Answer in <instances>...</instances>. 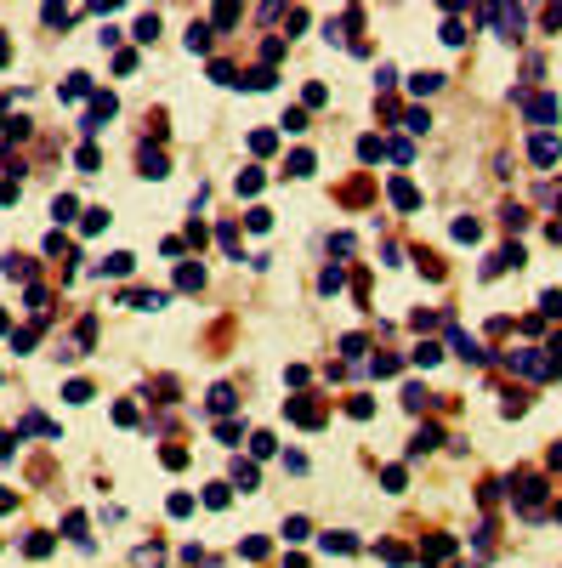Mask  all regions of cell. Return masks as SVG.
Segmentation results:
<instances>
[{
  "label": "cell",
  "mask_w": 562,
  "mask_h": 568,
  "mask_svg": "<svg viewBox=\"0 0 562 568\" xmlns=\"http://www.w3.org/2000/svg\"><path fill=\"white\" fill-rule=\"evenodd\" d=\"M478 23H489V29H500L505 40H517V34H523V12H517V6H478Z\"/></svg>",
  "instance_id": "cell-1"
},
{
  "label": "cell",
  "mask_w": 562,
  "mask_h": 568,
  "mask_svg": "<svg viewBox=\"0 0 562 568\" xmlns=\"http://www.w3.org/2000/svg\"><path fill=\"white\" fill-rule=\"evenodd\" d=\"M511 495H517V506H523L528 517L545 506V483H540V477H517V483H511Z\"/></svg>",
  "instance_id": "cell-2"
},
{
  "label": "cell",
  "mask_w": 562,
  "mask_h": 568,
  "mask_svg": "<svg viewBox=\"0 0 562 568\" xmlns=\"http://www.w3.org/2000/svg\"><path fill=\"white\" fill-rule=\"evenodd\" d=\"M449 347H454V353H460L466 364H483V358H489V353H483V347H478V341H471V335H466L460 324H449Z\"/></svg>",
  "instance_id": "cell-3"
},
{
  "label": "cell",
  "mask_w": 562,
  "mask_h": 568,
  "mask_svg": "<svg viewBox=\"0 0 562 568\" xmlns=\"http://www.w3.org/2000/svg\"><path fill=\"white\" fill-rule=\"evenodd\" d=\"M131 268H137V256H131V250H114L108 261H97V273H103V279H125Z\"/></svg>",
  "instance_id": "cell-4"
},
{
  "label": "cell",
  "mask_w": 562,
  "mask_h": 568,
  "mask_svg": "<svg viewBox=\"0 0 562 568\" xmlns=\"http://www.w3.org/2000/svg\"><path fill=\"white\" fill-rule=\"evenodd\" d=\"M290 421H295V426H324V409L307 404V398H290Z\"/></svg>",
  "instance_id": "cell-5"
},
{
  "label": "cell",
  "mask_w": 562,
  "mask_h": 568,
  "mask_svg": "<svg viewBox=\"0 0 562 568\" xmlns=\"http://www.w3.org/2000/svg\"><path fill=\"white\" fill-rule=\"evenodd\" d=\"M420 557H426V562H449V557H454V534H431V540L420 546Z\"/></svg>",
  "instance_id": "cell-6"
},
{
  "label": "cell",
  "mask_w": 562,
  "mask_h": 568,
  "mask_svg": "<svg viewBox=\"0 0 562 568\" xmlns=\"http://www.w3.org/2000/svg\"><path fill=\"white\" fill-rule=\"evenodd\" d=\"M409 92H415V97L443 92V74H438V68H420V74H409Z\"/></svg>",
  "instance_id": "cell-7"
},
{
  "label": "cell",
  "mask_w": 562,
  "mask_h": 568,
  "mask_svg": "<svg viewBox=\"0 0 562 568\" xmlns=\"http://www.w3.org/2000/svg\"><path fill=\"white\" fill-rule=\"evenodd\" d=\"M523 114H528L534 125H551V119H556V103H551V97H523Z\"/></svg>",
  "instance_id": "cell-8"
},
{
  "label": "cell",
  "mask_w": 562,
  "mask_h": 568,
  "mask_svg": "<svg viewBox=\"0 0 562 568\" xmlns=\"http://www.w3.org/2000/svg\"><path fill=\"white\" fill-rule=\"evenodd\" d=\"M438 444H443V432H438V426H420L415 438H409V455H431Z\"/></svg>",
  "instance_id": "cell-9"
},
{
  "label": "cell",
  "mask_w": 562,
  "mask_h": 568,
  "mask_svg": "<svg viewBox=\"0 0 562 568\" xmlns=\"http://www.w3.org/2000/svg\"><path fill=\"white\" fill-rule=\"evenodd\" d=\"M131 307H142V313H159V307H170V296L165 290H137V296H125Z\"/></svg>",
  "instance_id": "cell-10"
},
{
  "label": "cell",
  "mask_w": 562,
  "mask_h": 568,
  "mask_svg": "<svg viewBox=\"0 0 562 568\" xmlns=\"http://www.w3.org/2000/svg\"><path fill=\"white\" fill-rule=\"evenodd\" d=\"M528 154H534V165H556L562 143H556V137H534V143H528Z\"/></svg>",
  "instance_id": "cell-11"
},
{
  "label": "cell",
  "mask_w": 562,
  "mask_h": 568,
  "mask_svg": "<svg viewBox=\"0 0 562 568\" xmlns=\"http://www.w3.org/2000/svg\"><path fill=\"white\" fill-rule=\"evenodd\" d=\"M63 534H68L74 546H85V551H91V534H85V511H68V517H63Z\"/></svg>",
  "instance_id": "cell-12"
},
{
  "label": "cell",
  "mask_w": 562,
  "mask_h": 568,
  "mask_svg": "<svg viewBox=\"0 0 562 568\" xmlns=\"http://www.w3.org/2000/svg\"><path fill=\"white\" fill-rule=\"evenodd\" d=\"M409 358H415L420 370H438V364H443V347H438V341H420V347H415Z\"/></svg>",
  "instance_id": "cell-13"
},
{
  "label": "cell",
  "mask_w": 562,
  "mask_h": 568,
  "mask_svg": "<svg viewBox=\"0 0 562 568\" xmlns=\"http://www.w3.org/2000/svg\"><path fill=\"white\" fill-rule=\"evenodd\" d=\"M386 194H392V205H398V210H415V205H420V194H415V182H404V177H398L392 188H386Z\"/></svg>",
  "instance_id": "cell-14"
},
{
  "label": "cell",
  "mask_w": 562,
  "mask_h": 568,
  "mask_svg": "<svg viewBox=\"0 0 562 568\" xmlns=\"http://www.w3.org/2000/svg\"><path fill=\"white\" fill-rule=\"evenodd\" d=\"M80 97H91V74H68V85H63V103H80Z\"/></svg>",
  "instance_id": "cell-15"
},
{
  "label": "cell",
  "mask_w": 562,
  "mask_h": 568,
  "mask_svg": "<svg viewBox=\"0 0 562 568\" xmlns=\"http://www.w3.org/2000/svg\"><path fill=\"white\" fill-rule=\"evenodd\" d=\"M165 170H170L165 154H159V148H142V177H165Z\"/></svg>",
  "instance_id": "cell-16"
},
{
  "label": "cell",
  "mask_w": 562,
  "mask_h": 568,
  "mask_svg": "<svg viewBox=\"0 0 562 568\" xmlns=\"http://www.w3.org/2000/svg\"><path fill=\"white\" fill-rule=\"evenodd\" d=\"M233 404H239V398H233V386H210V409H216V415H228Z\"/></svg>",
  "instance_id": "cell-17"
},
{
  "label": "cell",
  "mask_w": 562,
  "mask_h": 568,
  "mask_svg": "<svg viewBox=\"0 0 562 568\" xmlns=\"http://www.w3.org/2000/svg\"><path fill=\"white\" fill-rule=\"evenodd\" d=\"M454 239H460V245H478V239H483V228L471 222V216H460V222H454Z\"/></svg>",
  "instance_id": "cell-18"
},
{
  "label": "cell",
  "mask_w": 562,
  "mask_h": 568,
  "mask_svg": "<svg viewBox=\"0 0 562 568\" xmlns=\"http://www.w3.org/2000/svg\"><path fill=\"white\" fill-rule=\"evenodd\" d=\"M52 216H57V222H74V216H80V205H74L68 194H57V199H52Z\"/></svg>",
  "instance_id": "cell-19"
},
{
  "label": "cell",
  "mask_w": 562,
  "mask_h": 568,
  "mask_svg": "<svg viewBox=\"0 0 562 568\" xmlns=\"http://www.w3.org/2000/svg\"><path fill=\"white\" fill-rule=\"evenodd\" d=\"M177 284H182V290H199V284H205V268H193V261H182V273H177Z\"/></svg>",
  "instance_id": "cell-20"
},
{
  "label": "cell",
  "mask_w": 562,
  "mask_h": 568,
  "mask_svg": "<svg viewBox=\"0 0 562 568\" xmlns=\"http://www.w3.org/2000/svg\"><path fill=\"white\" fill-rule=\"evenodd\" d=\"M290 177H313V154H307V148L290 154Z\"/></svg>",
  "instance_id": "cell-21"
},
{
  "label": "cell",
  "mask_w": 562,
  "mask_h": 568,
  "mask_svg": "<svg viewBox=\"0 0 562 568\" xmlns=\"http://www.w3.org/2000/svg\"><path fill=\"white\" fill-rule=\"evenodd\" d=\"M216 239H222V250H228L233 261H244V256H239V228H233V222H222V233H216Z\"/></svg>",
  "instance_id": "cell-22"
},
{
  "label": "cell",
  "mask_w": 562,
  "mask_h": 568,
  "mask_svg": "<svg viewBox=\"0 0 562 568\" xmlns=\"http://www.w3.org/2000/svg\"><path fill=\"white\" fill-rule=\"evenodd\" d=\"M131 562H137V568H159V562H165V551H159V546H137V557H131Z\"/></svg>",
  "instance_id": "cell-23"
},
{
  "label": "cell",
  "mask_w": 562,
  "mask_h": 568,
  "mask_svg": "<svg viewBox=\"0 0 562 568\" xmlns=\"http://www.w3.org/2000/svg\"><path fill=\"white\" fill-rule=\"evenodd\" d=\"M273 80H279L273 68H250V74H244V85H250V92H267V85H273Z\"/></svg>",
  "instance_id": "cell-24"
},
{
  "label": "cell",
  "mask_w": 562,
  "mask_h": 568,
  "mask_svg": "<svg viewBox=\"0 0 562 568\" xmlns=\"http://www.w3.org/2000/svg\"><path fill=\"white\" fill-rule=\"evenodd\" d=\"M74 165H80V170H103V154H97V148H91V143H85V148H80V154H74Z\"/></svg>",
  "instance_id": "cell-25"
},
{
  "label": "cell",
  "mask_w": 562,
  "mask_h": 568,
  "mask_svg": "<svg viewBox=\"0 0 562 568\" xmlns=\"http://www.w3.org/2000/svg\"><path fill=\"white\" fill-rule=\"evenodd\" d=\"M228 500H233V495H228V483H210V489H205V506H210V511H222Z\"/></svg>",
  "instance_id": "cell-26"
},
{
  "label": "cell",
  "mask_w": 562,
  "mask_h": 568,
  "mask_svg": "<svg viewBox=\"0 0 562 568\" xmlns=\"http://www.w3.org/2000/svg\"><path fill=\"white\" fill-rule=\"evenodd\" d=\"M205 46H210V23H193L188 29V52H205Z\"/></svg>",
  "instance_id": "cell-27"
},
{
  "label": "cell",
  "mask_w": 562,
  "mask_h": 568,
  "mask_svg": "<svg viewBox=\"0 0 562 568\" xmlns=\"http://www.w3.org/2000/svg\"><path fill=\"white\" fill-rule=\"evenodd\" d=\"M80 228H85V233H103V228H108V210H85Z\"/></svg>",
  "instance_id": "cell-28"
},
{
  "label": "cell",
  "mask_w": 562,
  "mask_h": 568,
  "mask_svg": "<svg viewBox=\"0 0 562 568\" xmlns=\"http://www.w3.org/2000/svg\"><path fill=\"white\" fill-rule=\"evenodd\" d=\"M307 534H313L307 517H290V523H284V540H307Z\"/></svg>",
  "instance_id": "cell-29"
},
{
  "label": "cell",
  "mask_w": 562,
  "mask_h": 568,
  "mask_svg": "<svg viewBox=\"0 0 562 568\" xmlns=\"http://www.w3.org/2000/svg\"><path fill=\"white\" fill-rule=\"evenodd\" d=\"M63 398H68V404H85V398H91V381H68Z\"/></svg>",
  "instance_id": "cell-30"
},
{
  "label": "cell",
  "mask_w": 562,
  "mask_h": 568,
  "mask_svg": "<svg viewBox=\"0 0 562 568\" xmlns=\"http://www.w3.org/2000/svg\"><path fill=\"white\" fill-rule=\"evenodd\" d=\"M0 273H6V279H29L34 268H29V261H23V256H6V268H0Z\"/></svg>",
  "instance_id": "cell-31"
},
{
  "label": "cell",
  "mask_w": 562,
  "mask_h": 568,
  "mask_svg": "<svg viewBox=\"0 0 562 568\" xmlns=\"http://www.w3.org/2000/svg\"><path fill=\"white\" fill-rule=\"evenodd\" d=\"M233 483H239V489H256V466H250V460L233 466Z\"/></svg>",
  "instance_id": "cell-32"
},
{
  "label": "cell",
  "mask_w": 562,
  "mask_h": 568,
  "mask_svg": "<svg viewBox=\"0 0 562 568\" xmlns=\"http://www.w3.org/2000/svg\"><path fill=\"white\" fill-rule=\"evenodd\" d=\"M540 313H551V319H562V290H545V296H540Z\"/></svg>",
  "instance_id": "cell-33"
},
{
  "label": "cell",
  "mask_w": 562,
  "mask_h": 568,
  "mask_svg": "<svg viewBox=\"0 0 562 568\" xmlns=\"http://www.w3.org/2000/svg\"><path fill=\"white\" fill-rule=\"evenodd\" d=\"M324 551H358L353 534H324Z\"/></svg>",
  "instance_id": "cell-34"
},
{
  "label": "cell",
  "mask_w": 562,
  "mask_h": 568,
  "mask_svg": "<svg viewBox=\"0 0 562 568\" xmlns=\"http://www.w3.org/2000/svg\"><path fill=\"white\" fill-rule=\"evenodd\" d=\"M244 222H250V228H256V233H267V228H273V210H262V205H256V210H250V216H244Z\"/></svg>",
  "instance_id": "cell-35"
},
{
  "label": "cell",
  "mask_w": 562,
  "mask_h": 568,
  "mask_svg": "<svg viewBox=\"0 0 562 568\" xmlns=\"http://www.w3.org/2000/svg\"><path fill=\"white\" fill-rule=\"evenodd\" d=\"M347 415H353V421H369L375 404H369V398H347Z\"/></svg>",
  "instance_id": "cell-36"
},
{
  "label": "cell",
  "mask_w": 562,
  "mask_h": 568,
  "mask_svg": "<svg viewBox=\"0 0 562 568\" xmlns=\"http://www.w3.org/2000/svg\"><path fill=\"white\" fill-rule=\"evenodd\" d=\"M239 194H244V199L262 194V170H244V177H239Z\"/></svg>",
  "instance_id": "cell-37"
},
{
  "label": "cell",
  "mask_w": 562,
  "mask_h": 568,
  "mask_svg": "<svg viewBox=\"0 0 562 568\" xmlns=\"http://www.w3.org/2000/svg\"><path fill=\"white\" fill-rule=\"evenodd\" d=\"M239 23V6H233V0H228V6H216V29H233Z\"/></svg>",
  "instance_id": "cell-38"
},
{
  "label": "cell",
  "mask_w": 562,
  "mask_h": 568,
  "mask_svg": "<svg viewBox=\"0 0 562 568\" xmlns=\"http://www.w3.org/2000/svg\"><path fill=\"white\" fill-rule=\"evenodd\" d=\"M380 483H386V489L398 495V489H404V466H386V472H380Z\"/></svg>",
  "instance_id": "cell-39"
},
{
  "label": "cell",
  "mask_w": 562,
  "mask_h": 568,
  "mask_svg": "<svg viewBox=\"0 0 562 568\" xmlns=\"http://www.w3.org/2000/svg\"><path fill=\"white\" fill-rule=\"evenodd\" d=\"M154 34H159V12H148V17L137 23V40H154Z\"/></svg>",
  "instance_id": "cell-40"
},
{
  "label": "cell",
  "mask_w": 562,
  "mask_h": 568,
  "mask_svg": "<svg viewBox=\"0 0 562 568\" xmlns=\"http://www.w3.org/2000/svg\"><path fill=\"white\" fill-rule=\"evenodd\" d=\"M404 125H409V131H426V125H431V114H426V108H409V114H404Z\"/></svg>",
  "instance_id": "cell-41"
},
{
  "label": "cell",
  "mask_w": 562,
  "mask_h": 568,
  "mask_svg": "<svg viewBox=\"0 0 562 568\" xmlns=\"http://www.w3.org/2000/svg\"><path fill=\"white\" fill-rule=\"evenodd\" d=\"M358 154H364V159H380V154H386V143H380V137H364V143H358Z\"/></svg>",
  "instance_id": "cell-42"
},
{
  "label": "cell",
  "mask_w": 562,
  "mask_h": 568,
  "mask_svg": "<svg viewBox=\"0 0 562 568\" xmlns=\"http://www.w3.org/2000/svg\"><path fill=\"white\" fill-rule=\"evenodd\" d=\"M46 256H63V261H68L74 250H68V239H63V233H52V239H46Z\"/></svg>",
  "instance_id": "cell-43"
},
{
  "label": "cell",
  "mask_w": 562,
  "mask_h": 568,
  "mask_svg": "<svg viewBox=\"0 0 562 568\" xmlns=\"http://www.w3.org/2000/svg\"><path fill=\"white\" fill-rule=\"evenodd\" d=\"M318 290H324V296H335V290H341V268H324V279H318Z\"/></svg>",
  "instance_id": "cell-44"
},
{
  "label": "cell",
  "mask_w": 562,
  "mask_h": 568,
  "mask_svg": "<svg viewBox=\"0 0 562 568\" xmlns=\"http://www.w3.org/2000/svg\"><path fill=\"white\" fill-rule=\"evenodd\" d=\"M273 143H279L273 131H256V137H250V148H256V154H273Z\"/></svg>",
  "instance_id": "cell-45"
},
{
  "label": "cell",
  "mask_w": 562,
  "mask_h": 568,
  "mask_svg": "<svg viewBox=\"0 0 562 568\" xmlns=\"http://www.w3.org/2000/svg\"><path fill=\"white\" fill-rule=\"evenodd\" d=\"M239 432H244L239 421H222V426H216V438H222V444H239Z\"/></svg>",
  "instance_id": "cell-46"
},
{
  "label": "cell",
  "mask_w": 562,
  "mask_h": 568,
  "mask_svg": "<svg viewBox=\"0 0 562 568\" xmlns=\"http://www.w3.org/2000/svg\"><path fill=\"white\" fill-rule=\"evenodd\" d=\"M250 455H262V460L273 455V438H267V432H256V438H250Z\"/></svg>",
  "instance_id": "cell-47"
},
{
  "label": "cell",
  "mask_w": 562,
  "mask_h": 568,
  "mask_svg": "<svg viewBox=\"0 0 562 568\" xmlns=\"http://www.w3.org/2000/svg\"><path fill=\"white\" fill-rule=\"evenodd\" d=\"M284 131H307V108H290L284 114Z\"/></svg>",
  "instance_id": "cell-48"
},
{
  "label": "cell",
  "mask_w": 562,
  "mask_h": 568,
  "mask_svg": "<svg viewBox=\"0 0 562 568\" xmlns=\"http://www.w3.org/2000/svg\"><path fill=\"white\" fill-rule=\"evenodd\" d=\"M369 370H375V375H398V358H392V353H380V358H375Z\"/></svg>",
  "instance_id": "cell-49"
},
{
  "label": "cell",
  "mask_w": 562,
  "mask_h": 568,
  "mask_svg": "<svg viewBox=\"0 0 562 568\" xmlns=\"http://www.w3.org/2000/svg\"><path fill=\"white\" fill-rule=\"evenodd\" d=\"M404 404H409V409H420V404H426V386H415V381H409V386H404Z\"/></svg>",
  "instance_id": "cell-50"
},
{
  "label": "cell",
  "mask_w": 562,
  "mask_h": 568,
  "mask_svg": "<svg viewBox=\"0 0 562 568\" xmlns=\"http://www.w3.org/2000/svg\"><path fill=\"white\" fill-rule=\"evenodd\" d=\"M193 511V495H170V517H188Z\"/></svg>",
  "instance_id": "cell-51"
},
{
  "label": "cell",
  "mask_w": 562,
  "mask_h": 568,
  "mask_svg": "<svg viewBox=\"0 0 562 568\" xmlns=\"http://www.w3.org/2000/svg\"><path fill=\"white\" fill-rule=\"evenodd\" d=\"M52 551V534H29V557H46Z\"/></svg>",
  "instance_id": "cell-52"
},
{
  "label": "cell",
  "mask_w": 562,
  "mask_h": 568,
  "mask_svg": "<svg viewBox=\"0 0 562 568\" xmlns=\"http://www.w3.org/2000/svg\"><path fill=\"white\" fill-rule=\"evenodd\" d=\"M210 80H222V85H239V80H233V63H210Z\"/></svg>",
  "instance_id": "cell-53"
},
{
  "label": "cell",
  "mask_w": 562,
  "mask_h": 568,
  "mask_svg": "<svg viewBox=\"0 0 562 568\" xmlns=\"http://www.w3.org/2000/svg\"><path fill=\"white\" fill-rule=\"evenodd\" d=\"M17 194H23V182H12V177H6V182H0V205H12Z\"/></svg>",
  "instance_id": "cell-54"
},
{
  "label": "cell",
  "mask_w": 562,
  "mask_h": 568,
  "mask_svg": "<svg viewBox=\"0 0 562 568\" xmlns=\"http://www.w3.org/2000/svg\"><path fill=\"white\" fill-rule=\"evenodd\" d=\"M12 506H17V495H12V489H0V511H12Z\"/></svg>",
  "instance_id": "cell-55"
},
{
  "label": "cell",
  "mask_w": 562,
  "mask_h": 568,
  "mask_svg": "<svg viewBox=\"0 0 562 568\" xmlns=\"http://www.w3.org/2000/svg\"><path fill=\"white\" fill-rule=\"evenodd\" d=\"M6 57H12V40H6V34H0V63H6Z\"/></svg>",
  "instance_id": "cell-56"
},
{
  "label": "cell",
  "mask_w": 562,
  "mask_h": 568,
  "mask_svg": "<svg viewBox=\"0 0 562 568\" xmlns=\"http://www.w3.org/2000/svg\"><path fill=\"white\" fill-rule=\"evenodd\" d=\"M0 131H6V125H0Z\"/></svg>",
  "instance_id": "cell-57"
}]
</instances>
